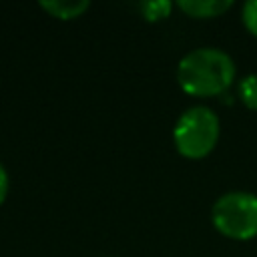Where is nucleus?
Here are the masks:
<instances>
[{"label":"nucleus","mask_w":257,"mask_h":257,"mask_svg":"<svg viewBox=\"0 0 257 257\" xmlns=\"http://www.w3.org/2000/svg\"><path fill=\"white\" fill-rule=\"evenodd\" d=\"M8 189H10V177H8V171L4 169V165L0 163V205L6 201Z\"/></svg>","instance_id":"9"},{"label":"nucleus","mask_w":257,"mask_h":257,"mask_svg":"<svg viewBox=\"0 0 257 257\" xmlns=\"http://www.w3.org/2000/svg\"><path fill=\"white\" fill-rule=\"evenodd\" d=\"M233 0H179L177 8L191 18H215L225 14Z\"/></svg>","instance_id":"4"},{"label":"nucleus","mask_w":257,"mask_h":257,"mask_svg":"<svg viewBox=\"0 0 257 257\" xmlns=\"http://www.w3.org/2000/svg\"><path fill=\"white\" fill-rule=\"evenodd\" d=\"M139 10L145 16V20L159 22V20H165L171 14L173 2H169V0H145V2L139 4Z\"/></svg>","instance_id":"6"},{"label":"nucleus","mask_w":257,"mask_h":257,"mask_svg":"<svg viewBox=\"0 0 257 257\" xmlns=\"http://www.w3.org/2000/svg\"><path fill=\"white\" fill-rule=\"evenodd\" d=\"M239 96H241L245 106H249L251 110H257V72L247 74L245 78H241Z\"/></svg>","instance_id":"7"},{"label":"nucleus","mask_w":257,"mask_h":257,"mask_svg":"<svg viewBox=\"0 0 257 257\" xmlns=\"http://www.w3.org/2000/svg\"><path fill=\"white\" fill-rule=\"evenodd\" d=\"M241 18H243L245 28H247L253 36H257V0H249V2L243 4Z\"/></svg>","instance_id":"8"},{"label":"nucleus","mask_w":257,"mask_h":257,"mask_svg":"<svg viewBox=\"0 0 257 257\" xmlns=\"http://www.w3.org/2000/svg\"><path fill=\"white\" fill-rule=\"evenodd\" d=\"M233 58L215 46L187 52L177 66V82L191 96H221L235 80Z\"/></svg>","instance_id":"1"},{"label":"nucleus","mask_w":257,"mask_h":257,"mask_svg":"<svg viewBox=\"0 0 257 257\" xmlns=\"http://www.w3.org/2000/svg\"><path fill=\"white\" fill-rule=\"evenodd\" d=\"M213 227L231 239L249 241L257 237V195L249 191L223 193L211 209Z\"/></svg>","instance_id":"3"},{"label":"nucleus","mask_w":257,"mask_h":257,"mask_svg":"<svg viewBox=\"0 0 257 257\" xmlns=\"http://www.w3.org/2000/svg\"><path fill=\"white\" fill-rule=\"evenodd\" d=\"M219 133H221V122L217 112L209 106L197 104L187 108L177 118L173 128V141L179 155L197 161L207 157L215 149L219 141Z\"/></svg>","instance_id":"2"},{"label":"nucleus","mask_w":257,"mask_h":257,"mask_svg":"<svg viewBox=\"0 0 257 257\" xmlns=\"http://www.w3.org/2000/svg\"><path fill=\"white\" fill-rule=\"evenodd\" d=\"M38 6L58 20H74L90 8V2L88 0H42L38 2Z\"/></svg>","instance_id":"5"}]
</instances>
